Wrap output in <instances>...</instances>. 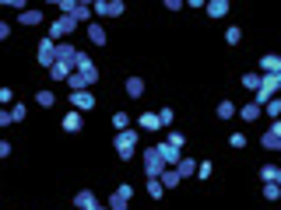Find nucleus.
Instances as JSON below:
<instances>
[{
  "label": "nucleus",
  "instance_id": "nucleus-1",
  "mask_svg": "<svg viewBox=\"0 0 281 210\" xmlns=\"http://www.w3.org/2000/svg\"><path fill=\"white\" fill-rule=\"evenodd\" d=\"M140 158H144V172H148V179H162V172L169 168V165H165V158L158 154V147H151V151H144Z\"/></svg>",
  "mask_w": 281,
  "mask_h": 210
},
{
  "label": "nucleus",
  "instance_id": "nucleus-32",
  "mask_svg": "<svg viewBox=\"0 0 281 210\" xmlns=\"http://www.w3.org/2000/svg\"><path fill=\"white\" fill-rule=\"evenodd\" d=\"M57 7H60V11H64V14H74V11H77V0H60V4H57Z\"/></svg>",
  "mask_w": 281,
  "mask_h": 210
},
{
  "label": "nucleus",
  "instance_id": "nucleus-22",
  "mask_svg": "<svg viewBox=\"0 0 281 210\" xmlns=\"http://www.w3.org/2000/svg\"><path fill=\"white\" fill-rule=\"evenodd\" d=\"M18 21H21V25H39V21H42V14H39V11H21V14H18Z\"/></svg>",
  "mask_w": 281,
  "mask_h": 210
},
{
  "label": "nucleus",
  "instance_id": "nucleus-3",
  "mask_svg": "<svg viewBox=\"0 0 281 210\" xmlns=\"http://www.w3.org/2000/svg\"><path fill=\"white\" fill-rule=\"evenodd\" d=\"M77 28V21H74V14H60L53 25H50V39H60V35H70Z\"/></svg>",
  "mask_w": 281,
  "mask_h": 210
},
{
  "label": "nucleus",
  "instance_id": "nucleus-41",
  "mask_svg": "<svg viewBox=\"0 0 281 210\" xmlns=\"http://www.w3.org/2000/svg\"><path fill=\"white\" fill-rule=\"evenodd\" d=\"M91 210H109V207H91Z\"/></svg>",
  "mask_w": 281,
  "mask_h": 210
},
{
  "label": "nucleus",
  "instance_id": "nucleus-15",
  "mask_svg": "<svg viewBox=\"0 0 281 210\" xmlns=\"http://www.w3.org/2000/svg\"><path fill=\"white\" fill-rule=\"evenodd\" d=\"M64 130H67V133H77V130H81V112H67V116H64Z\"/></svg>",
  "mask_w": 281,
  "mask_h": 210
},
{
  "label": "nucleus",
  "instance_id": "nucleus-37",
  "mask_svg": "<svg viewBox=\"0 0 281 210\" xmlns=\"http://www.w3.org/2000/svg\"><path fill=\"white\" fill-rule=\"evenodd\" d=\"M158 119H162V126H169V123H172V109H162Z\"/></svg>",
  "mask_w": 281,
  "mask_h": 210
},
{
  "label": "nucleus",
  "instance_id": "nucleus-8",
  "mask_svg": "<svg viewBox=\"0 0 281 210\" xmlns=\"http://www.w3.org/2000/svg\"><path fill=\"white\" fill-rule=\"evenodd\" d=\"M158 154L165 158V165H179V161H183V154H179V147H172L169 140H165V144H158Z\"/></svg>",
  "mask_w": 281,
  "mask_h": 210
},
{
  "label": "nucleus",
  "instance_id": "nucleus-36",
  "mask_svg": "<svg viewBox=\"0 0 281 210\" xmlns=\"http://www.w3.org/2000/svg\"><path fill=\"white\" fill-rule=\"evenodd\" d=\"M169 144H172V147H183L186 137H183V133H169Z\"/></svg>",
  "mask_w": 281,
  "mask_h": 210
},
{
  "label": "nucleus",
  "instance_id": "nucleus-9",
  "mask_svg": "<svg viewBox=\"0 0 281 210\" xmlns=\"http://www.w3.org/2000/svg\"><path fill=\"white\" fill-rule=\"evenodd\" d=\"M74 207H81V210H91V207H99V203H95V193H91V189H81V193L74 196Z\"/></svg>",
  "mask_w": 281,
  "mask_h": 210
},
{
  "label": "nucleus",
  "instance_id": "nucleus-2",
  "mask_svg": "<svg viewBox=\"0 0 281 210\" xmlns=\"http://www.w3.org/2000/svg\"><path fill=\"white\" fill-rule=\"evenodd\" d=\"M134 151H137V133L134 130H120L116 133V154L127 161V158H134Z\"/></svg>",
  "mask_w": 281,
  "mask_h": 210
},
{
  "label": "nucleus",
  "instance_id": "nucleus-28",
  "mask_svg": "<svg viewBox=\"0 0 281 210\" xmlns=\"http://www.w3.org/2000/svg\"><path fill=\"white\" fill-rule=\"evenodd\" d=\"M281 196V186L278 182H267V186H264V200H278Z\"/></svg>",
  "mask_w": 281,
  "mask_h": 210
},
{
  "label": "nucleus",
  "instance_id": "nucleus-27",
  "mask_svg": "<svg viewBox=\"0 0 281 210\" xmlns=\"http://www.w3.org/2000/svg\"><path fill=\"white\" fill-rule=\"evenodd\" d=\"M264 109H267V116H271V119H281V98H271Z\"/></svg>",
  "mask_w": 281,
  "mask_h": 210
},
{
  "label": "nucleus",
  "instance_id": "nucleus-26",
  "mask_svg": "<svg viewBox=\"0 0 281 210\" xmlns=\"http://www.w3.org/2000/svg\"><path fill=\"white\" fill-rule=\"evenodd\" d=\"M162 193H165V186H162V179H151V182H148V196H151V200H158Z\"/></svg>",
  "mask_w": 281,
  "mask_h": 210
},
{
  "label": "nucleus",
  "instance_id": "nucleus-11",
  "mask_svg": "<svg viewBox=\"0 0 281 210\" xmlns=\"http://www.w3.org/2000/svg\"><path fill=\"white\" fill-rule=\"evenodd\" d=\"M179 182H183V175H179L176 168H165V172H162V186H165V189H176Z\"/></svg>",
  "mask_w": 281,
  "mask_h": 210
},
{
  "label": "nucleus",
  "instance_id": "nucleus-23",
  "mask_svg": "<svg viewBox=\"0 0 281 210\" xmlns=\"http://www.w3.org/2000/svg\"><path fill=\"white\" fill-rule=\"evenodd\" d=\"M239 116H243L246 123H253V119L260 116V105H257V102H250V105H243V112H239Z\"/></svg>",
  "mask_w": 281,
  "mask_h": 210
},
{
  "label": "nucleus",
  "instance_id": "nucleus-30",
  "mask_svg": "<svg viewBox=\"0 0 281 210\" xmlns=\"http://www.w3.org/2000/svg\"><path fill=\"white\" fill-rule=\"evenodd\" d=\"M109 210H127V196L113 193V200H109Z\"/></svg>",
  "mask_w": 281,
  "mask_h": 210
},
{
  "label": "nucleus",
  "instance_id": "nucleus-16",
  "mask_svg": "<svg viewBox=\"0 0 281 210\" xmlns=\"http://www.w3.org/2000/svg\"><path fill=\"white\" fill-rule=\"evenodd\" d=\"M260 81H264V74H243V88H250V91H260Z\"/></svg>",
  "mask_w": 281,
  "mask_h": 210
},
{
  "label": "nucleus",
  "instance_id": "nucleus-34",
  "mask_svg": "<svg viewBox=\"0 0 281 210\" xmlns=\"http://www.w3.org/2000/svg\"><path fill=\"white\" fill-rule=\"evenodd\" d=\"M11 116H14V123H21L28 112H25V105H14V109H11Z\"/></svg>",
  "mask_w": 281,
  "mask_h": 210
},
{
  "label": "nucleus",
  "instance_id": "nucleus-24",
  "mask_svg": "<svg viewBox=\"0 0 281 210\" xmlns=\"http://www.w3.org/2000/svg\"><path fill=\"white\" fill-rule=\"evenodd\" d=\"M35 102H39L42 109H53V102H57V95H53V91H39V95H35Z\"/></svg>",
  "mask_w": 281,
  "mask_h": 210
},
{
  "label": "nucleus",
  "instance_id": "nucleus-31",
  "mask_svg": "<svg viewBox=\"0 0 281 210\" xmlns=\"http://www.w3.org/2000/svg\"><path fill=\"white\" fill-rule=\"evenodd\" d=\"M113 126L127 130V126H130V116H127V112H116V116H113Z\"/></svg>",
  "mask_w": 281,
  "mask_h": 210
},
{
  "label": "nucleus",
  "instance_id": "nucleus-20",
  "mask_svg": "<svg viewBox=\"0 0 281 210\" xmlns=\"http://www.w3.org/2000/svg\"><path fill=\"white\" fill-rule=\"evenodd\" d=\"M158 126H162L158 112H148V116H140V130H158Z\"/></svg>",
  "mask_w": 281,
  "mask_h": 210
},
{
  "label": "nucleus",
  "instance_id": "nucleus-18",
  "mask_svg": "<svg viewBox=\"0 0 281 210\" xmlns=\"http://www.w3.org/2000/svg\"><path fill=\"white\" fill-rule=\"evenodd\" d=\"M260 144H264L267 151H281V137H278V133H274V130H267V133L260 137Z\"/></svg>",
  "mask_w": 281,
  "mask_h": 210
},
{
  "label": "nucleus",
  "instance_id": "nucleus-12",
  "mask_svg": "<svg viewBox=\"0 0 281 210\" xmlns=\"http://www.w3.org/2000/svg\"><path fill=\"white\" fill-rule=\"evenodd\" d=\"M70 74H74V67H67V63H53V67H50V77H53V81H70Z\"/></svg>",
  "mask_w": 281,
  "mask_h": 210
},
{
  "label": "nucleus",
  "instance_id": "nucleus-25",
  "mask_svg": "<svg viewBox=\"0 0 281 210\" xmlns=\"http://www.w3.org/2000/svg\"><path fill=\"white\" fill-rule=\"evenodd\" d=\"M232 116H236V105H232V102L225 98V102L218 105V119H232Z\"/></svg>",
  "mask_w": 281,
  "mask_h": 210
},
{
  "label": "nucleus",
  "instance_id": "nucleus-40",
  "mask_svg": "<svg viewBox=\"0 0 281 210\" xmlns=\"http://www.w3.org/2000/svg\"><path fill=\"white\" fill-rule=\"evenodd\" d=\"M274 182H278V186H281V168H278V179H274Z\"/></svg>",
  "mask_w": 281,
  "mask_h": 210
},
{
  "label": "nucleus",
  "instance_id": "nucleus-29",
  "mask_svg": "<svg viewBox=\"0 0 281 210\" xmlns=\"http://www.w3.org/2000/svg\"><path fill=\"white\" fill-rule=\"evenodd\" d=\"M260 179H264V182H274V179H278V168H274V165H264V168H260Z\"/></svg>",
  "mask_w": 281,
  "mask_h": 210
},
{
  "label": "nucleus",
  "instance_id": "nucleus-33",
  "mask_svg": "<svg viewBox=\"0 0 281 210\" xmlns=\"http://www.w3.org/2000/svg\"><path fill=\"white\" fill-rule=\"evenodd\" d=\"M225 39H228V46H236V42L243 39V32H239V28H228V32H225Z\"/></svg>",
  "mask_w": 281,
  "mask_h": 210
},
{
  "label": "nucleus",
  "instance_id": "nucleus-7",
  "mask_svg": "<svg viewBox=\"0 0 281 210\" xmlns=\"http://www.w3.org/2000/svg\"><path fill=\"white\" fill-rule=\"evenodd\" d=\"M70 105H74V112H88V109H95V98L88 91H70Z\"/></svg>",
  "mask_w": 281,
  "mask_h": 210
},
{
  "label": "nucleus",
  "instance_id": "nucleus-21",
  "mask_svg": "<svg viewBox=\"0 0 281 210\" xmlns=\"http://www.w3.org/2000/svg\"><path fill=\"white\" fill-rule=\"evenodd\" d=\"M91 14H95V11H91V4H77V11H74V21L81 25V21H88Z\"/></svg>",
  "mask_w": 281,
  "mask_h": 210
},
{
  "label": "nucleus",
  "instance_id": "nucleus-14",
  "mask_svg": "<svg viewBox=\"0 0 281 210\" xmlns=\"http://www.w3.org/2000/svg\"><path fill=\"white\" fill-rule=\"evenodd\" d=\"M127 95H130V98H140V95H144V81H140V77H127Z\"/></svg>",
  "mask_w": 281,
  "mask_h": 210
},
{
  "label": "nucleus",
  "instance_id": "nucleus-4",
  "mask_svg": "<svg viewBox=\"0 0 281 210\" xmlns=\"http://www.w3.org/2000/svg\"><path fill=\"white\" fill-rule=\"evenodd\" d=\"M91 11L102 18H116V14H123V0H95Z\"/></svg>",
  "mask_w": 281,
  "mask_h": 210
},
{
  "label": "nucleus",
  "instance_id": "nucleus-10",
  "mask_svg": "<svg viewBox=\"0 0 281 210\" xmlns=\"http://www.w3.org/2000/svg\"><path fill=\"white\" fill-rule=\"evenodd\" d=\"M260 70H264V74H281V56L267 53V56L260 60Z\"/></svg>",
  "mask_w": 281,
  "mask_h": 210
},
{
  "label": "nucleus",
  "instance_id": "nucleus-19",
  "mask_svg": "<svg viewBox=\"0 0 281 210\" xmlns=\"http://www.w3.org/2000/svg\"><path fill=\"white\" fill-rule=\"evenodd\" d=\"M88 39H91L95 46H102V42H106V28H102V25H88Z\"/></svg>",
  "mask_w": 281,
  "mask_h": 210
},
{
  "label": "nucleus",
  "instance_id": "nucleus-38",
  "mask_svg": "<svg viewBox=\"0 0 281 210\" xmlns=\"http://www.w3.org/2000/svg\"><path fill=\"white\" fill-rule=\"evenodd\" d=\"M116 193H120V196H127V200H130V196H134V186H127V182H123V186H120V189H116Z\"/></svg>",
  "mask_w": 281,
  "mask_h": 210
},
{
  "label": "nucleus",
  "instance_id": "nucleus-35",
  "mask_svg": "<svg viewBox=\"0 0 281 210\" xmlns=\"http://www.w3.org/2000/svg\"><path fill=\"white\" fill-rule=\"evenodd\" d=\"M228 144L239 151V147H246V137H243V133H232V140H228Z\"/></svg>",
  "mask_w": 281,
  "mask_h": 210
},
{
  "label": "nucleus",
  "instance_id": "nucleus-6",
  "mask_svg": "<svg viewBox=\"0 0 281 210\" xmlns=\"http://www.w3.org/2000/svg\"><path fill=\"white\" fill-rule=\"evenodd\" d=\"M39 63L46 70L57 63V42H53V39H42V42H39Z\"/></svg>",
  "mask_w": 281,
  "mask_h": 210
},
{
  "label": "nucleus",
  "instance_id": "nucleus-5",
  "mask_svg": "<svg viewBox=\"0 0 281 210\" xmlns=\"http://www.w3.org/2000/svg\"><path fill=\"white\" fill-rule=\"evenodd\" d=\"M77 60H81V53L70 42H57V63H67V67L77 70Z\"/></svg>",
  "mask_w": 281,
  "mask_h": 210
},
{
  "label": "nucleus",
  "instance_id": "nucleus-39",
  "mask_svg": "<svg viewBox=\"0 0 281 210\" xmlns=\"http://www.w3.org/2000/svg\"><path fill=\"white\" fill-rule=\"evenodd\" d=\"M197 175H201V179H208V175H211V161H204V165L197 168Z\"/></svg>",
  "mask_w": 281,
  "mask_h": 210
},
{
  "label": "nucleus",
  "instance_id": "nucleus-17",
  "mask_svg": "<svg viewBox=\"0 0 281 210\" xmlns=\"http://www.w3.org/2000/svg\"><path fill=\"white\" fill-rule=\"evenodd\" d=\"M176 172H179V175H183V179H190V175H194V172H197V161H194V158H183V161H179V165H176Z\"/></svg>",
  "mask_w": 281,
  "mask_h": 210
},
{
  "label": "nucleus",
  "instance_id": "nucleus-13",
  "mask_svg": "<svg viewBox=\"0 0 281 210\" xmlns=\"http://www.w3.org/2000/svg\"><path fill=\"white\" fill-rule=\"evenodd\" d=\"M204 11H208L211 18H225V14H228V4H225V0H208Z\"/></svg>",
  "mask_w": 281,
  "mask_h": 210
}]
</instances>
